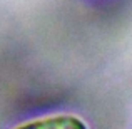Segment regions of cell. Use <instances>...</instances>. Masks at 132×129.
<instances>
[{
    "mask_svg": "<svg viewBox=\"0 0 132 129\" xmlns=\"http://www.w3.org/2000/svg\"><path fill=\"white\" fill-rule=\"evenodd\" d=\"M15 129H87V126L82 119H79L75 116L59 114V116L30 121V123H25Z\"/></svg>",
    "mask_w": 132,
    "mask_h": 129,
    "instance_id": "obj_1",
    "label": "cell"
}]
</instances>
